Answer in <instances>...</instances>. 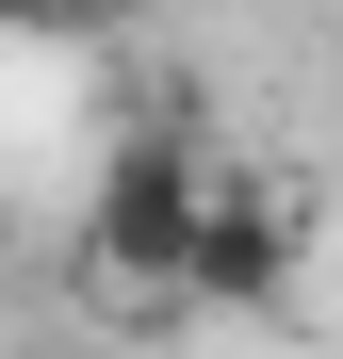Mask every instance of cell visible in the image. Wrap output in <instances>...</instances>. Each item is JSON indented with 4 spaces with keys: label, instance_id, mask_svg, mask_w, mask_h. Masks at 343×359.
Wrapping results in <instances>:
<instances>
[{
    "label": "cell",
    "instance_id": "6da1fadb",
    "mask_svg": "<svg viewBox=\"0 0 343 359\" xmlns=\"http://www.w3.org/2000/svg\"><path fill=\"white\" fill-rule=\"evenodd\" d=\"M213 180H229V163H196V131H131V147H114V180H98V262L131 278V294H196Z\"/></svg>",
    "mask_w": 343,
    "mask_h": 359
},
{
    "label": "cell",
    "instance_id": "7a4b0ae2",
    "mask_svg": "<svg viewBox=\"0 0 343 359\" xmlns=\"http://www.w3.org/2000/svg\"><path fill=\"white\" fill-rule=\"evenodd\" d=\"M278 294H295V196L213 180V229H196V294L180 311H278Z\"/></svg>",
    "mask_w": 343,
    "mask_h": 359
},
{
    "label": "cell",
    "instance_id": "3957f363",
    "mask_svg": "<svg viewBox=\"0 0 343 359\" xmlns=\"http://www.w3.org/2000/svg\"><path fill=\"white\" fill-rule=\"evenodd\" d=\"M0 17H17V33H98L114 0H0Z\"/></svg>",
    "mask_w": 343,
    "mask_h": 359
}]
</instances>
